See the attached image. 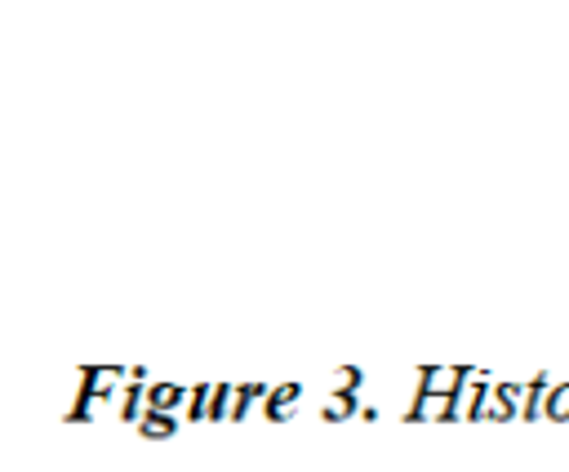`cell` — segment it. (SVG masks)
<instances>
[{
  "instance_id": "cell-1",
  "label": "cell",
  "mask_w": 569,
  "mask_h": 472,
  "mask_svg": "<svg viewBox=\"0 0 569 472\" xmlns=\"http://www.w3.org/2000/svg\"><path fill=\"white\" fill-rule=\"evenodd\" d=\"M467 378H471V370H462V365H427V370H418V392H445V396H458Z\"/></svg>"
},
{
  "instance_id": "cell-2",
  "label": "cell",
  "mask_w": 569,
  "mask_h": 472,
  "mask_svg": "<svg viewBox=\"0 0 569 472\" xmlns=\"http://www.w3.org/2000/svg\"><path fill=\"white\" fill-rule=\"evenodd\" d=\"M133 423H138V436H147V441H169L178 432V414L173 410H156V405H147Z\"/></svg>"
},
{
  "instance_id": "cell-3",
  "label": "cell",
  "mask_w": 569,
  "mask_h": 472,
  "mask_svg": "<svg viewBox=\"0 0 569 472\" xmlns=\"http://www.w3.org/2000/svg\"><path fill=\"white\" fill-rule=\"evenodd\" d=\"M298 401H302V383H276V387L267 392V419L280 423Z\"/></svg>"
},
{
  "instance_id": "cell-4",
  "label": "cell",
  "mask_w": 569,
  "mask_h": 472,
  "mask_svg": "<svg viewBox=\"0 0 569 472\" xmlns=\"http://www.w3.org/2000/svg\"><path fill=\"white\" fill-rule=\"evenodd\" d=\"M538 410H542V419H551V423H569V383H551V387L542 392Z\"/></svg>"
},
{
  "instance_id": "cell-5",
  "label": "cell",
  "mask_w": 569,
  "mask_h": 472,
  "mask_svg": "<svg viewBox=\"0 0 569 472\" xmlns=\"http://www.w3.org/2000/svg\"><path fill=\"white\" fill-rule=\"evenodd\" d=\"M187 396H191V392H187L182 383H151V387H147V405H156V410H178Z\"/></svg>"
},
{
  "instance_id": "cell-6",
  "label": "cell",
  "mask_w": 569,
  "mask_h": 472,
  "mask_svg": "<svg viewBox=\"0 0 569 472\" xmlns=\"http://www.w3.org/2000/svg\"><path fill=\"white\" fill-rule=\"evenodd\" d=\"M231 410H236V383H213L209 387L204 419H231Z\"/></svg>"
},
{
  "instance_id": "cell-7",
  "label": "cell",
  "mask_w": 569,
  "mask_h": 472,
  "mask_svg": "<svg viewBox=\"0 0 569 472\" xmlns=\"http://www.w3.org/2000/svg\"><path fill=\"white\" fill-rule=\"evenodd\" d=\"M320 419H329V423H342V419H356V396H351L347 387H338L333 396H325V405H320Z\"/></svg>"
},
{
  "instance_id": "cell-8",
  "label": "cell",
  "mask_w": 569,
  "mask_h": 472,
  "mask_svg": "<svg viewBox=\"0 0 569 472\" xmlns=\"http://www.w3.org/2000/svg\"><path fill=\"white\" fill-rule=\"evenodd\" d=\"M204 405H209V383H196L187 396V419H204Z\"/></svg>"
},
{
  "instance_id": "cell-9",
  "label": "cell",
  "mask_w": 569,
  "mask_h": 472,
  "mask_svg": "<svg viewBox=\"0 0 569 472\" xmlns=\"http://www.w3.org/2000/svg\"><path fill=\"white\" fill-rule=\"evenodd\" d=\"M356 383H360V370H351V365H342V370L333 374V387H347V392H351Z\"/></svg>"
}]
</instances>
